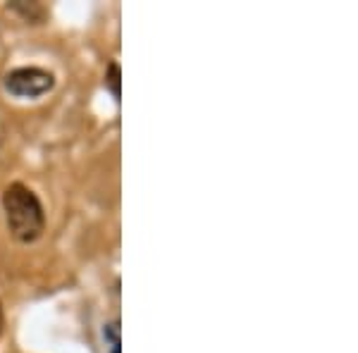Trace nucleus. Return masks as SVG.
<instances>
[{"label": "nucleus", "mask_w": 358, "mask_h": 353, "mask_svg": "<svg viewBox=\"0 0 358 353\" xmlns=\"http://www.w3.org/2000/svg\"><path fill=\"white\" fill-rule=\"evenodd\" d=\"M3 210L10 234L20 244H34L43 234L45 212L38 196L24 184H10L3 194Z\"/></svg>", "instance_id": "nucleus-1"}, {"label": "nucleus", "mask_w": 358, "mask_h": 353, "mask_svg": "<svg viewBox=\"0 0 358 353\" xmlns=\"http://www.w3.org/2000/svg\"><path fill=\"white\" fill-rule=\"evenodd\" d=\"M3 86L15 98H41L55 86V77L41 67H20L5 74Z\"/></svg>", "instance_id": "nucleus-2"}, {"label": "nucleus", "mask_w": 358, "mask_h": 353, "mask_svg": "<svg viewBox=\"0 0 358 353\" xmlns=\"http://www.w3.org/2000/svg\"><path fill=\"white\" fill-rule=\"evenodd\" d=\"M103 339H106V344H108V351H110V353H120V346H122V341H120V322L117 320L108 322L106 329H103Z\"/></svg>", "instance_id": "nucleus-3"}, {"label": "nucleus", "mask_w": 358, "mask_h": 353, "mask_svg": "<svg viewBox=\"0 0 358 353\" xmlns=\"http://www.w3.org/2000/svg\"><path fill=\"white\" fill-rule=\"evenodd\" d=\"M106 84L110 86L113 96L120 101V67L115 65V62H110V67H108V77H106Z\"/></svg>", "instance_id": "nucleus-4"}, {"label": "nucleus", "mask_w": 358, "mask_h": 353, "mask_svg": "<svg viewBox=\"0 0 358 353\" xmlns=\"http://www.w3.org/2000/svg\"><path fill=\"white\" fill-rule=\"evenodd\" d=\"M0 332H3V303H0Z\"/></svg>", "instance_id": "nucleus-5"}]
</instances>
